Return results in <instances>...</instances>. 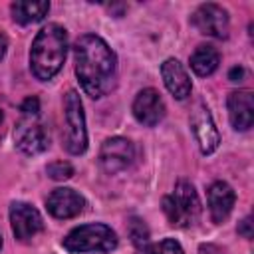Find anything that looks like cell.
<instances>
[{
	"label": "cell",
	"mask_w": 254,
	"mask_h": 254,
	"mask_svg": "<svg viewBox=\"0 0 254 254\" xmlns=\"http://www.w3.org/2000/svg\"><path fill=\"white\" fill-rule=\"evenodd\" d=\"M228 115H230V123L236 131H246L252 127L254 121V99H252V91L248 89H240V91H232L228 95Z\"/></svg>",
	"instance_id": "cell-11"
},
{
	"label": "cell",
	"mask_w": 254,
	"mask_h": 254,
	"mask_svg": "<svg viewBox=\"0 0 254 254\" xmlns=\"http://www.w3.org/2000/svg\"><path fill=\"white\" fill-rule=\"evenodd\" d=\"M10 222H12V230L16 238L20 240H28L44 228V220L40 212L32 204H26V202H14L10 206Z\"/></svg>",
	"instance_id": "cell-8"
},
{
	"label": "cell",
	"mask_w": 254,
	"mask_h": 254,
	"mask_svg": "<svg viewBox=\"0 0 254 254\" xmlns=\"http://www.w3.org/2000/svg\"><path fill=\"white\" fill-rule=\"evenodd\" d=\"M85 206V200L79 192L71 189H56L48 196V210L56 218H71L77 216Z\"/></svg>",
	"instance_id": "cell-13"
},
{
	"label": "cell",
	"mask_w": 254,
	"mask_h": 254,
	"mask_svg": "<svg viewBox=\"0 0 254 254\" xmlns=\"http://www.w3.org/2000/svg\"><path fill=\"white\" fill-rule=\"evenodd\" d=\"M48 175L54 181H65V179H71L73 167L69 163H65V161H56V163L48 165Z\"/></svg>",
	"instance_id": "cell-20"
},
{
	"label": "cell",
	"mask_w": 254,
	"mask_h": 254,
	"mask_svg": "<svg viewBox=\"0 0 254 254\" xmlns=\"http://www.w3.org/2000/svg\"><path fill=\"white\" fill-rule=\"evenodd\" d=\"M6 50H8V40L0 34V60L4 58V54H6Z\"/></svg>",
	"instance_id": "cell-24"
},
{
	"label": "cell",
	"mask_w": 254,
	"mask_h": 254,
	"mask_svg": "<svg viewBox=\"0 0 254 254\" xmlns=\"http://www.w3.org/2000/svg\"><path fill=\"white\" fill-rule=\"evenodd\" d=\"M234 198H236V194H234L230 185H226L222 181H216V183L210 185V189H208V210H210V216H212L214 222H222L230 214V210L234 206Z\"/></svg>",
	"instance_id": "cell-15"
},
{
	"label": "cell",
	"mask_w": 254,
	"mask_h": 254,
	"mask_svg": "<svg viewBox=\"0 0 254 254\" xmlns=\"http://www.w3.org/2000/svg\"><path fill=\"white\" fill-rule=\"evenodd\" d=\"M220 64V56L212 46H198L190 56V67L196 75H210Z\"/></svg>",
	"instance_id": "cell-17"
},
{
	"label": "cell",
	"mask_w": 254,
	"mask_h": 254,
	"mask_svg": "<svg viewBox=\"0 0 254 254\" xmlns=\"http://www.w3.org/2000/svg\"><path fill=\"white\" fill-rule=\"evenodd\" d=\"M129 234H131V240H133V244H135L137 248L145 250V248L149 246V230H147V226H145L139 218H133V220H131V224H129Z\"/></svg>",
	"instance_id": "cell-18"
},
{
	"label": "cell",
	"mask_w": 254,
	"mask_h": 254,
	"mask_svg": "<svg viewBox=\"0 0 254 254\" xmlns=\"http://www.w3.org/2000/svg\"><path fill=\"white\" fill-rule=\"evenodd\" d=\"M242 75H244V69H242V67H232V69H230V79H232V81H240Z\"/></svg>",
	"instance_id": "cell-23"
},
{
	"label": "cell",
	"mask_w": 254,
	"mask_h": 254,
	"mask_svg": "<svg viewBox=\"0 0 254 254\" xmlns=\"http://www.w3.org/2000/svg\"><path fill=\"white\" fill-rule=\"evenodd\" d=\"M143 252L145 254H185L181 244L177 240H173V238H165V240H161L157 244H151Z\"/></svg>",
	"instance_id": "cell-19"
},
{
	"label": "cell",
	"mask_w": 254,
	"mask_h": 254,
	"mask_svg": "<svg viewBox=\"0 0 254 254\" xmlns=\"http://www.w3.org/2000/svg\"><path fill=\"white\" fill-rule=\"evenodd\" d=\"M133 157H135L133 143L129 139H123V137H111V139H107L101 145V151H99L101 167L107 173H119V171L127 169L131 165Z\"/></svg>",
	"instance_id": "cell-7"
},
{
	"label": "cell",
	"mask_w": 254,
	"mask_h": 254,
	"mask_svg": "<svg viewBox=\"0 0 254 254\" xmlns=\"http://www.w3.org/2000/svg\"><path fill=\"white\" fill-rule=\"evenodd\" d=\"M75 73L83 91L91 97L105 95L115 81L117 58L111 48L93 34H85L75 42Z\"/></svg>",
	"instance_id": "cell-1"
},
{
	"label": "cell",
	"mask_w": 254,
	"mask_h": 254,
	"mask_svg": "<svg viewBox=\"0 0 254 254\" xmlns=\"http://www.w3.org/2000/svg\"><path fill=\"white\" fill-rule=\"evenodd\" d=\"M14 137H16L18 149L24 151L26 155H38L48 147V135L44 127L36 121V117L22 119L14 131Z\"/></svg>",
	"instance_id": "cell-9"
},
{
	"label": "cell",
	"mask_w": 254,
	"mask_h": 254,
	"mask_svg": "<svg viewBox=\"0 0 254 254\" xmlns=\"http://www.w3.org/2000/svg\"><path fill=\"white\" fill-rule=\"evenodd\" d=\"M133 115L139 123L153 127L165 117V103L155 89H143L133 101Z\"/></svg>",
	"instance_id": "cell-10"
},
{
	"label": "cell",
	"mask_w": 254,
	"mask_h": 254,
	"mask_svg": "<svg viewBox=\"0 0 254 254\" xmlns=\"http://www.w3.org/2000/svg\"><path fill=\"white\" fill-rule=\"evenodd\" d=\"M163 210L175 226L189 228L196 224L200 216V200L194 187L189 181H179L175 185V190L163 198Z\"/></svg>",
	"instance_id": "cell-3"
},
{
	"label": "cell",
	"mask_w": 254,
	"mask_h": 254,
	"mask_svg": "<svg viewBox=\"0 0 254 254\" xmlns=\"http://www.w3.org/2000/svg\"><path fill=\"white\" fill-rule=\"evenodd\" d=\"M115 246H117V236L105 224H83V226L73 228L64 238V248L73 254L111 252Z\"/></svg>",
	"instance_id": "cell-4"
},
{
	"label": "cell",
	"mask_w": 254,
	"mask_h": 254,
	"mask_svg": "<svg viewBox=\"0 0 254 254\" xmlns=\"http://www.w3.org/2000/svg\"><path fill=\"white\" fill-rule=\"evenodd\" d=\"M192 24L200 34L212 36V38H226L228 28H230L226 10L216 6V4L198 6L196 12L192 14Z\"/></svg>",
	"instance_id": "cell-6"
},
{
	"label": "cell",
	"mask_w": 254,
	"mask_h": 254,
	"mask_svg": "<svg viewBox=\"0 0 254 254\" xmlns=\"http://www.w3.org/2000/svg\"><path fill=\"white\" fill-rule=\"evenodd\" d=\"M0 248H2V236H0Z\"/></svg>",
	"instance_id": "cell-25"
},
{
	"label": "cell",
	"mask_w": 254,
	"mask_h": 254,
	"mask_svg": "<svg viewBox=\"0 0 254 254\" xmlns=\"http://www.w3.org/2000/svg\"><path fill=\"white\" fill-rule=\"evenodd\" d=\"M161 75H163L167 89L177 99H185L190 95V79L179 60H175V58L165 60V64L161 65Z\"/></svg>",
	"instance_id": "cell-14"
},
{
	"label": "cell",
	"mask_w": 254,
	"mask_h": 254,
	"mask_svg": "<svg viewBox=\"0 0 254 254\" xmlns=\"http://www.w3.org/2000/svg\"><path fill=\"white\" fill-rule=\"evenodd\" d=\"M67 54V34L58 24L42 28L30 50V65L38 79H52L64 65Z\"/></svg>",
	"instance_id": "cell-2"
},
{
	"label": "cell",
	"mask_w": 254,
	"mask_h": 254,
	"mask_svg": "<svg viewBox=\"0 0 254 254\" xmlns=\"http://www.w3.org/2000/svg\"><path fill=\"white\" fill-rule=\"evenodd\" d=\"M238 234H242L244 238H250V236H252V220H250V216H246V218L238 224Z\"/></svg>",
	"instance_id": "cell-22"
},
{
	"label": "cell",
	"mask_w": 254,
	"mask_h": 254,
	"mask_svg": "<svg viewBox=\"0 0 254 254\" xmlns=\"http://www.w3.org/2000/svg\"><path fill=\"white\" fill-rule=\"evenodd\" d=\"M64 115H65V149L71 155H81L87 149V133H85V117L83 105L77 91L69 89L64 99Z\"/></svg>",
	"instance_id": "cell-5"
},
{
	"label": "cell",
	"mask_w": 254,
	"mask_h": 254,
	"mask_svg": "<svg viewBox=\"0 0 254 254\" xmlns=\"http://www.w3.org/2000/svg\"><path fill=\"white\" fill-rule=\"evenodd\" d=\"M22 111H24L26 117H36L38 111H40V103H38V99H36V97H28V99L22 103Z\"/></svg>",
	"instance_id": "cell-21"
},
{
	"label": "cell",
	"mask_w": 254,
	"mask_h": 254,
	"mask_svg": "<svg viewBox=\"0 0 254 254\" xmlns=\"http://www.w3.org/2000/svg\"><path fill=\"white\" fill-rule=\"evenodd\" d=\"M190 123H192V129H194V135L198 139V145H200V151L204 155L212 153L218 143H220V135L212 123V117L208 113V109L204 105H196V109L192 111V117H190Z\"/></svg>",
	"instance_id": "cell-12"
},
{
	"label": "cell",
	"mask_w": 254,
	"mask_h": 254,
	"mask_svg": "<svg viewBox=\"0 0 254 254\" xmlns=\"http://www.w3.org/2000/svg\"><path fill=\"white\" fill-rule=\"evenodd\" d=\"M0 121H2V113H0Z\"/></svg>",
	"instance_id": "cell-26"
},
{
	"label": "cell",
	"mask_w": 254,
	"mask_h": 254,
	"mask_svg": "<svg viewBox=\"0 0 254 254\" xmlns=\"http://www.w3.org/2000/svg\"><path fill=\"white\" fill-rule=\"evenodd\" d=\"M10 10H12V18L18 24H34V22H40L48 14L50 2H46V0H40V2L16 0V2H12Z\"/></svg>",
	"instance_id": "cell-16"
}]
</instances>
